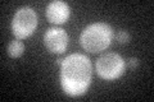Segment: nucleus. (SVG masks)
Returning a JSON list of instances; mask_svg holds the SVG:
<instances>
[{
  "label": "nucleus",
  "mask_w": 154,
  "mask_h": 102,
  "mask_svg": "<svg viewBox=\"0 0 154 102\" xmlns=\"http://www.w3.org/2000/svg\"><path fill=\"white\" fill-rule=\"evenodd\" d=\"M130 35L126 32V31H119L118 33H117V40L121 42V43H126V42H128L130 41Z\"/></svg>",
  "instance_id": "obj_8"
},
{
  "label": "nucleus",
  "mask_w": 154,
  "mask_h": 102,
  "mask_svg": "<svg viewBox=\"0 0 154 102\" xmlns=\"http://www.w3.org/2000/svg\"><path fill=\"white\" fill-rule=\"evenodd\" d=\"M46 18L50 23L62 24L69 18V7L68 4L60 0L49 3L46 7Z\"/></svg>",
  "instance_id": "obj_6"
},
{
  "label": "nucleus",
  "mask_w": 154,
  "mask_h": 102,
  "mask_svg": "<svg viewBox=\"0 0 154 102\" xmlns=\"http://www.w3.org/2000/svg\"><path fill=\"white\" fill-rule=\"evenodd\" d=\"M23 51H25V45L18 40H14L8 45V54L12 57H19Z\"/></svg>",
  "instance_id": "obj_7"
},
{
  "label": "nucleus",
  "mask_w": 154,
  "mask_h": 102,
  "mask_svg": "<svg viewBox=\"0 0 154 102\" xmlns=\"http://www.w3.org/2000/svg\"><path fill=\"white\" fill-rule=\"evenodd\" d=\"M128 65H130V68H131V69H135V68L139 65V60H137V59H135V57H132V59H130Z\"/></svg>",
  "instance_id": "obj_9"
},
{
  "label": "nucleus",
  "mask_w": 154,
  "mask_h": 102,
  "mask_svg": "<svg viewBox=\"0 0 154 102\" xmlns=\"http://www.w3.org/2000/svg\"><path fill=\"white\" fill-rule=\"evenodd\" d=\"M91 61L82 54H72L60 64V84L69 96H80L88 91L91 82Z\"/></svg>",
  "instance_id": "obj_1"
},
{
  "label": "nucleus",
  "mask_w": 154,
  "mask_h": 102,
  "mask_svg": "<svg viewBox=\"0 0 154 102\" xmlns=\"http://www.w3.org/2000/svg\"><path fill=\"white\" fill-rule=\"evenodd\" d=\"M68 35L64 30L58 27L49 28L44 35V43L46 48L53 54H62L64 52L68 45Z\"/></svg>",
  "instance_id": "obj_5"
},
{
  "label": "nucleus",
  "mask_w": 154,
  "mask_h": 102,
  "mask_svg": "<svg viewBox=\"0 0 154 102\" xmlns=\"http://www.w3.org/2000/svg\"><path fill=\"white\" fill-rule=\"evenodd\" d=\"M113 30L107 23H93L82 31L80 36V42L86 51L102 52L112 42Z\"/></svg>",
  "instance_id": "obj_2"
},
{
  "label": "nucleus",
  "mask_w": 154,
  "mask_h": 102,
  "mask_svg": "<svg viewBox=\"0 0 154 102\" xmlns=\"http://www.w3.org/2000/svg\"><path fill=\"white\" fill-rule=\"evenodd\" d=\"M125 71V60L114 52L102 55L96 61V73L105 80H113L122 75Z\"/></svg>",
  "instance_id": "obj_4"
},
{
  "label": "nucleus",
  "mask_w": 154,
  "mask_h": 102,
  "mask_svg": "<svg viewBox=\"0 0 154 102\" xmlns=\"http://www.w3.org/2000/svg\"><path fill=\"white\" fill-rule=\"evenodd\" d=\"M37 26V16L30 7H22L16 12L12 21L13 35L18 40H23L32 35Z\"/></svg>",
  "instance_id": "obj_3"
}]
</instances>
